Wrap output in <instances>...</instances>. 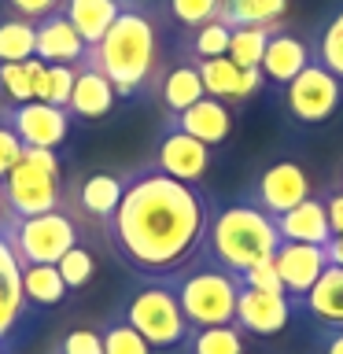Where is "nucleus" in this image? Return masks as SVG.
<instances>
[{
    "mask_svg": "<svg viewBox=\"0 0 343 354\" xmlns=\"http://www.w3.org/2000/svg\"><path fill=\"white\" fill-rule=\"evenodd\" d=\"M19 159H22V140L4 126V122H0V181H4L8 170H11Z\"/></svg>",
    "mask_w": 343,
    "mask_h": 354,
    "instance_id": "nucleus-38",
    "label": "nucleus"
},
{
    "mask_svg": "<svg viewBox=\"0 0 343 354\" xmlns=\"http://www.w3.org/2000/svg\"><path fill=\"white\" fill-rule=\"evenodd\" d=\"M170 288L177 292L185 317L192 328L207 325H237V295H240V277L207 259L203 251L185 266L181 273L170 277Z\"/></svg>",
    "mask_w": 343,
    "mask_h": 354,
    "instance_id": "nucleus-4",
    "label": "nucleus"
},
{
    "mask_svg": "<svg viewBox=\"0 0 343 354\" xmlns=\"http://www.w3.org/2000/svg\"><path fill=\"white\" fill-rule=\"evenodd\" d=\"M133 328L148 339L151 351H181L188 343V325L177 292L170 288V281H144L126 295V303L118 310Z\"/></svg>",
    "mask_w": 343,
    "mask_h": 354,
    "instance_id": "nucleus-6",
    "label": "nucleus"
},
{
    "mask_svg": "<svg viewBox=\"0 0 343 354\" xmlns=\"http://www.w3.org/2000/svg\"><path fill=\"white\" fill-rule=\"evenodd\" d=\"M270 262H273L277 277H281V288H284L288 303H292L295 314H299V306H303V299L310 295V288H314L317 277L328 270V254H325V248H317V243H292V240H281Z\"/></svg>",
    "mask_w": 343,
    "mask_h": 354,
    "instance_id": "nucleus-11",
    "label": "nucleus"
},
{
    "mask_svg": "<svg viewBox=\"0 0 343 354\" xmlns=\"http://www.w3.org/2000/svg\"><path fill=\"white\" fill-rule=\"evenodd\" d=\"M118 104V93L115 85L107 82L104 74H100V66L93 59L77 63V77H74V93H71V111L74 122H104L111 111Z\"/></svg>",
    "mask_w": 343,
    "mask_h": 354,
    "instance_id": "nucleus-15",
    "label": "nucleus"
},
{
    "mask_svg": "<svg viewBox=\"0 0 343 354\" xmlns=\"http://www.w3.org/2000/svg\"><path fill=\"white\" fill-rule=\"evenodd\" d=\"M343 104V82L321 63H310L284 85V111L295 126H325Z\"/></svg>",
    "mask_w": 343,
    "mask_h": 354,
    "instance_id": "nucleus-8",
    "label": "nucleus"
},
{
    "mask_svg": "<svg viewBox=\"0 0 343 354\" xmlns=\"http://www.w3.org/2000/svg\"><path fill=\"white\" fill-rule=\"evenodd\" d=\"M55 354H104V339H100V328H71L59 343Z\"/></svg>",
    "mask_w": 343,
    "mask_h": 354,
    "instance_id": "nucleus-35",
    "label": "nucleus"
},
{
    "mask_svg": "<svg viewBox=\"0 0 343 354\" xmlns=\"http://www.w3.org/2000/svg\"><path fill=\"white\" fill-rule=\"evenodd\" d=\"M314 63V52H310V41H303L299 33L292 30H281L277 26L270 33V44H266V55H262V77L273 85H288L292 77H299L306 66Z\"/></svg>",
    "mask_w": 343,
    "mask_h": 354,
    "instance_id": "nucleus-17",
    "label": "nucleus"
},
{
    "mask_svg": "<svg viewBox=\"0 0 343 354\" xmlns=\"http://www.w3.org/2000/svg\"><path fill=\"white\" fill-rule=\"evenodd\" d=\"M151 162L159 166L163 174H170L185 185H203V177L210 174V166H214V148H207L203 140L188 137L181 129L166 126L159 144H155Z\"/></svg>",
    "mask_w": 343,
    "mask_h": 354,
    "instance_id": "nucleus-12",
    "label": "nucleus"
},
{
    "mask_svg": "<svg viewBox=\"0 0 343 354\" xmlns=\"http://www.w3.org/2000/svg\"><path fill=\"white\" fill-rule=\"evenodd\" d=\"M163 15L174 22L177 30H196L203 22L218 19V0H163Z\"/></svg>",
    "mask_w": 343,
    "mask_h": 354,
    "instance_id": "nucleus-31",
    "label": "nucleus"
},
{
    "mask_svg": "<svg viewBox=\"0 0 343 354\" xmlns=\"http://www.w3.org/2000/svg\"><path fill=\"white\" fill-rule=\"evenodd\" d=\"M229 26L221 19H210L203 26L188 30L185 41H181V52L192 55V59H218V55L229 52Z\"/></svg>",
    "mask_w": 343,
    "mask_h": 354,
    "instance_id": "nucleus-28",
    "label": "nucleus"
},
{
    "mask_svg": "<svg viewBox=\"0 0 343 354\" xmlns=\"http://www.w3.org/2000/svg\"><path fill=\"white\" fill-rule=\"evenodd\" d=\"M19 288L30 310H48L66 299L59 266H19Z\"/></svg>",
    "mask_w": 343,
    "mask_h": 354,
    "instance_id": "nucleus-23",
    "label": "nucleus"
},
{
    "mask_svg": "<svg viewBox=\"0 0 343 354\" xmlns=\"http://www.w3.org/2000/svg\"><path fill=\"white\" fill-rule=\"evenodd\" d=\"M288 0H218V19L229 30L237 26H281Z\"/></svg>",
    "mask_w": 343,
    "mask_h": 354,
    "instance_id": "nucleus-24",
    "label": "nucleus"
},
{
    "mask_svg": "<svg viewBox=\"0 0 343 354\" xmlns=\"http://www.w3.org/2000/svg\"><path fill=\"white\" fill-rule=\"evenodd\" d=\"M0 122L22 140V148H52V151L63 148L74 126L66 107H52V104H41V100L4 104L0 107Z\"/></svg>",
    "mask_w": 343,
    "mask_h": 354,
    "instance_id": "nucleus-9",
    "label": "nucleus"
},
{
    "mask_svg": "<svg viewBox=\"0 0 343 354\" xmlns=\"http://www.w3.org/2000/svg\"><path fill=\"white\" fill-rule=\"evenodd\" d=\"M310 196H314V177H310L295 159H277L273 166H266V170L254 177V185L248 192L251 203L262 207L266 214H273V218L299 207Z\"/></svg>",
    "mask_w": 343,
    "mask_h": 354,
    "instance_id": "nucleus-10",
    "label": "nucleus"
},
{
    "mask_svg": "<svg viewBox=\"0 0 343 354\" xmlns=\"http://www.w3.org/2000/svg\"><path fill=\"white\" fill-rule=\"evenodd\" d=\"M33 55L48 66H77L89 59V44L82 41L63 11H52L41 22H33Z\"/></svg>",
    "mask_w": 343,
    "mask_h": 354,
    "instance_id": "nucleus-14",
    "label": "nucleus"
},
{
    "mask_svg": "<svg viewBox=\"0 0 343 354\" xmlns=\"http://www.w3.org/2000/svg\"><path fill=\"white\" fill-rule=\"evenodd\" d=\"M336 181H340L336 188H340V192H343V166H340V177H336Z\"/></svg>",
    "mask_w": 343,
    "mask_h": 354,
    "instance_id": "nucleus-43",
    "label": "nucleus"
},
{
    "mask_svg": "<svg viewBox=\"0 0 343 354\" xmlns=\"http://www.w3.org/2000/svg\"><path fill=\"white\" fill-rule=\"evenodd\" d=\"M321 354H343V328H321Z\"/></svg>",
    "mask_w": 343,
    "mask_h": 354,
    "instance_id": "nucleus-40",
    "label": "nucleus"
},
{
    "mask_svg": "<svg viewBox=\"0 0 343 354\" xmlns=\"http://www.w3.org/2000/svg\"><path fill=\"white\" fill-rule=\"evenodd\" d=\"M214 199L203 185H185L155 162L122 174V199L104 236L122 266L144 281H170L203 251Z\"/></svg>",
    "mask_w": 343,
    "mask_h": 354,
    "instance_id": "nucleus-1",
    "label": "nucleus"
},
{
    "mask_svg": "<svg viewBox=\"0 0 343 354\" xmlns=\"http://www.w3.org/2000/svg\"><path fill=\"white\" fill-rule=\"evenodd\" d=\"M126 0H63V15L66 22L82 33V41L93 48V44H100V37L111 30V22L118 19V11Z\"/></svg>",
    "mask_w": 343,
    "mask_h": 354,
    "instance_id": "nucleus-22",
    "label": "nucleus"
},
{
    "mask_svg": "<svg viewBox=\"0 0 343 354\" xmlns=\"http://www.w3.org/2000/svg\"><path fill=\"white\" fill-rule=\"evenodd\" d=\"M166 126H174V129L188 133V137L203 140L207 148H221V144L232 137V107L221 104V100H214V96H203V100H196L188 111H181V115L166 118Z\"/></svg>",
    "mask_w": 343,
    "mask_h": 354,
    "instance_id": "nucleus-16",
    "label": "nucleus"
},
{
    "mask_svg": "<svg viewBox=\"0 0 343 354\" xmlns=\"http://www.w3.org/2000/svg\"><path fill=\"white\" fill-rule=\"evenodd\" d=\"M325 254H328V266H343V232L325 243Z\"/></svg>",
    "mask_w": 343,
    "mask_h": 354,
    "instance_id": "nucleus-41",
    "label": "nucleus"
},
{
    "mask_svg": "<svg viewBox=\"0 0 343 354\" xmlns=\"http://www.w3.org/2000/svg\"><path fill=\"white\" fill-rule=\"evenodd\" d=\"M4 8L19 19H30V22H41L44 15L63 8V0H4Z\"/></svg>",
    "mask_w": 343,
    "mask_h": 354,
    "instance_id": "nucleus-36",
    "label": "nucleus"
},
{
    "mask_svg": "<svg viewBox=\"0 0 343 354\" xmlns=\"http://www.w3.org/2000/svg\"><path fill=\"white\" fill-rule=\"evenodd\" d=\"M277 26H237L229 33V59L240 66V71H254L262 66V55H266V44H270V33Z\"/></svg>",
    "mask_w": 343,
    "mask_h": 354,
    "instance_id": "nucleus-27",
    "label": "nucleus"
},
{
    "mask_svg": "<svg viewBox=\"0 0 343 354\" xmlns=\"http://www.w3.org/2000/svg\"><path fill=\"white\" fill-rule=\"evenodd\" d=\"M310 52H314V63H321L328 74H336L343 82V4L332 11V15L321 22L314 44H310Z\"/></svg>",
    "mask_w": 343,
    "mask_h": 354,
    "instance_id": "nucleus-25",
    "label": "nucleus"
},
{
    "mask_svg": "<svg viewBox=\"0 0 343 354\" xmlns=\"http://www.w3.org/2000/svg\"><path fill=\"white\" fill-rule=\"evenodd\" d=\"M277 232H281V240H292V243H317V248H325L332 240V225H328V210H325V199L321 196H310L303 199L299 207L284 210V214H277Z\"/></svg>",
    "mask_w": 343,
    "mask_h": 354,
    "instance_id": "nucleus-19",
    "label": "nucleus"
},
{
    "mask_svg": "<svg viewBox=\"0 0 343 354\" xmlns=\"http://www.w3.org/2000/svg\"><path fill=\"white\" fill-rule=\"evenodd\" d=\"M74 199H77V207H82V214L104 229L111 221V214H115L118 199H122V174L100 170V174L82 177V185L74 188Z\"/></svg>",
    "mask_w": 343,
    "mask_h": 354,
    "instance_id": "nucleus-21",
    "label": "nucleus"
},
{
    "mask_svg": "<svg viewBox=\"0 0 343 354\" xmlns=\"http://www.w3.org/2000/svg\"><path fill=\"white\" fill-rule=\"evenodd\" d=\"M26 314H30V306H26V299H22L19 281L0 277V339L15 336V328L26 321Z\"/></svg>",
    "mask_w": 343,
    "mask_h": 354,
    "instance_id": "nucleus-32",
    "label": "nucleus"
},
{
    "mask_svg": "<svg viewBox=\"0 0 343 354\" xmlns=\"http://www.w3.org/2000/svg\"><path fill=\"white\" fill-rule=\"evenodd\" d=\"M8 243L19 266H55L74 243H82L77 225L66 210H48L37 218H15L8 225Z\"/></svg>",
    "mask_w": 343,
    "mask_h": 354,
    "instance_id": "nucleus-7",
    "label": "nucleus"
},
{
    "mask_svg": "<svg viewBox=\"0 0 343 354\" xmlns=\"http://www.w3.org/2000/svg\"><path fill=\"white\" fill-rule=\"evenodd\" d=\"M277 243H281V232H277L273 214L254 207L248 196L210 210L203 254L214 259L218 266H225V270H232L237 277L259 262H270Z\"/></svg>",
    "mask_w": 343,
    "mask_h": 354,
    "instance_id": "nucleus-3",
    "label": "nucleus"
},
{
    "mask_svg": "<svg viewBox=\"0 0 343 354\" xmlns=\"http://www.w3.org/2000/svg\"><path fill=\"white\" fill-rule=\"evenodd\" d=\"M8 210L15 218H37L48 210H63V159L52 148H22V159L0 181Z\"/></svg>",
    "mask_w": 343,
    "mask_h": 354,
    "instance_id": "nucleus-5",
    "label": "nucleus"
},
{
    "mask_svg": "<svg viewBox=\"0 0 343 354\" xmlns=\"http://www.w3.org/2000/svg\"><path fill=\"white\" fill-rule=\"evenodd\" d=\"M248 336L237 325H207V328H192L188 332L185 351L188 354H243Z\"/></svg>",
    "mask_w": 343,
    "mask_h": 354,
    "instance_id": "nucleus-26",
    "label": "nucleus"
},
{
    "mask_svg": "<svg viewBox=\"0 0 343 354\" xmlns=\"http://www.w3.org/2000/svg\"><path fill=\"white\" fill-rule=\"evenodd\" d=\"M325 210H328V225H332V236H340L343 232V192L336 188V192L325 196Z\"/></svg>",
    "mask_w": 343,
    "mask_h": 354,
    "instance_id": "nucleus-39",
    "label": "nucleus"
},
{
    "mask_svg": "<svg viewBox=\"0 0 343 354\" xmlns=\"http://www.w3.org/2000/svg\"><path fill=\"white\" fill-rule=\"evenodd\" d=\"M15 221V214L8 210V199H4V188H0V232H8V225Z\"/></svg>",
    "mask_w": 343,
    "mask_h": 354,
    "instance_id": "nucleus-42",
    "label": "nucleus"
},
{
    "mask_svg": "<svg viewBox=\"0 0 343 354\" xmlns=\"http://www.w3.org/2000/svg\"><path fill=\"white\" fill-rule=\"evenodd\" d=\"M155 96H159V104L166 111V118L181 115L196 104V100H203V82H199V71H196V59L192 55H177V59L163 71L159 85H155Z\"/></svg>",
    "mask_w": 343,
    "mask_h": 354,
    "instance_id": "nucleus-18",
    "label": "nucleus"
},
{
    "mask_svg": "<svg viewBox=\"0 0 343 354\" xmlns=\"http://www.w3.org/2000/svg\"><path fill=\"white\" fill-rule=\"evenodd\" d=\"M55 266H59V277H63L66 292H77V288H85L89 281H93V273H96V254L89 251L85 243H74V248L66 251Z\"/></svg>",
    "mask_w": 343,
    "mask_h": 354,
    "instance_id": "nucleus-33",
    "label": "nucleus"
},
{
    "mask_svg": "<svg viewBox=\"0 0 343 354\" xmlns=\"http://www.w3.org/2000/svg\"><path fill=\"white\" fill-rule=\"evenodd\" d=\"M299 314H306L317 328H343V266H328L317 277Z\"/></svg>",
    "mask_w": 343,
    "mask_h": 354,
    "instance_id": "nucleus-20",
    "label": "nucleus"
},
{
    "mask_svg": "<svg viewBox=\"0 0 343 354\" xmlns=\"http://www.w3.org/2000/svg\"><path fill=\"white\" fill-rule=\"evenodd\" d=\"M240 284H251V288H262V292H277V295H284L281 277H277L273 262H259V266H251V270H243V273H240Z\"/></svg>",
    "mask_w": 343,
    "mask_h": 354,
    "instance_id": "nucleus-37",
    "label": "nucleus"
},
{
    "mask_svg": "<svg viewBox=\"0 0 343 354\" xmlns=\"http://www.w3.org/2000/svg\"><path fill=\"white\" fill-rule=\"evenodd\" d=\"M0 354H8V339H0Z\"/></svg>",
    "mask_w": 343,
    "mask_h": 354,
    "instance_id": "nucleus-44",
    "label": "nucleus"
},
{
    "mask_svg": "<svg viewBox=\"0 0 343 354\" xmlns=\"http://www.w3.org/2000/svg\"><path fill=\"white\" fill-rule=\"evenodd\" d=\"M33 59V22L8 15L0 19V63H26Z\"/></svg>",
    "mask_w": 343,
    "mask_h": 354,
    "instance_id": "nucleus-29",
    "label": "nucleus"
},
{
    "mask_svg": "<svg viewBox=\"0 0 343 354\" xmlns=\"http://www.w3.org/2000/svg\"><path fill=\"white\" fill-rule=\"evenodd\" d=\"M100 339H104V354H155L148 347V339H144L122 314L107 317L104 325H100Z\"/></svg>",
    "mask_w": 343,
    "mask_h": 354,
    "instance_id": "nucleus-30",
    "label": "nucleus"
},
{
    "mask_svg": "<svg viewBox=\"0 0 343 354\" xmlns=\"http://www.w3.org/2000/svg\"><path fill=\"white\" fill-rule=\"evenodd\" d=\"M295 317V306L288 303V295L277 292H262V288L240 284L237 295V328L243 336H277V332L288 328V321Z\"/></svg>",
    "mask_w": 343,
    "mask_h": 354,
    "instance_id": "nucleus-13",
    "label": "nucleus"
},
{
    "mask_svg": "<svg viewBox=\"0 0 343 354\" xmlns=\"http://www.w3.org/2000/svg\"><path fill=\"white\" fill-rule=\"evenodd\" d=\"M89 59L100 66V74L115 85L118 100H137L155 93L163 77V41H159V15L148 8V0H126L111 30L100 44L89 48Z\"/></svg>",
    "mask_w": 343,
    "mask_h": 354,
    "instance_id": "nucleus-2",
    "label": "nucleus"
},
{
    "mask_svg": "<svg viewBox=\"0 0 343 354\" xmlns=\"http://www.w3.org/2000/svg\"><path fill=\"white\" fill-rule=\"evenodd\" d=\"M74 77H77V66H48L44 71V88H41V104H52V107H66L71 104V93H74Z\"/></svg>",
    "mask_w": 343,
    "mask_h": 354,
    "instance_id": "nucleus-34",
    "label": "nucleus"
}]
</instances>
